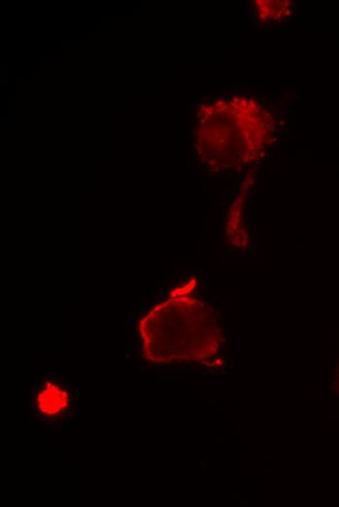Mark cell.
<instances>
[{"mask_svg": "<svg viewBox=\"0 0 339 507\" xmlns=\"http://www.w3.org/2000/svg\"><path fill=\"white\" fill-rule=\"evenodd\" d=\"M251 108H252V109H254V110L256 109V106L254 105V100H252V101H251Z\"/></svg>", "mask_w": 339, "mask_h": 507, "instance_id": "obj_4", "label": "cell"}, {"mask_svg": "<svg viewBox=\"0 0 339 507\" xmlns=\"http://www.w3.org/2000/svg\"><path fill=\"white\" fill-rule=\"evenodd\" d=\"M241 104H242L244 107H247V102H246L245 100H242V101H241Z\"/></svg>", "mask_w": 339, "mask_h": 507, "instance_id": "obj_5", "label": "cell"}, {"mask_svg": "<svg viewBox=\"0 0 339 507\" xmlns=\"http://www.w3.org/2000/svg\"><path fill=\"white\" fill-rule=\"evenodd\" d=\"M36 404L41 414L56 416L68 409L70 399L65 389L53 383H47L37 395Z\"/></svg>", "mask_w": 339, "mask_h": 507, "instance_id": "obj_2", "label": "cell"}, {"mask_svg": "<svg viewBox=\"0 0 339 507\" xmlns=\"http://www.w3.org/2000/svg\"><path fill=\"white\" fill-rule=\"evenodd\" d=\"M140 331L143 356L164 363L209 359L221 344V332L208 308L184 296H171L150 310Z\"/></svg>", "mask_w": 339, "mask_h": 507, "instance_id": "obj_1", "label": "cell"}, {"mask_svg": "<svg viewBox=\"0 0 339 507\" xmlns=\"http://www.w3.org/2000/svg\"><path fill=\"white\" fill-rule=\"evenodd\" d=\"M289 14H290V11H289V10H288V9H287V10H285V15H287V16H289Z\"/></svg>", "mask_w": 339, "mask_h": 507, "instance_id": "obj_6", "label": "cell"}, {"mask_svg": "<svg viewBox=\"0 0 339 507\" xmlns=\"http://www.w3.org/2000/svg\"><path fill=\"white\" fill-rule=\"evenodd\" d=\"M234 101L238 103V102H240V99H239V98H234Z\"/></svg>", "mask_w": 339, "mask_h": 507, "instance_id": "obj_7", "label": "cell"}, {"mask_svg": "<svg viewBox=\"0 0 339 507\" xmlns=\"http://www.w3.org/2000/svg\"><path fill=\"white\" fill-rule=\"evenodd\" d=\"M336 385L337 387L339 388V366L338 368V371H337V377H336Z\"/></svg>", "mask_w": 339, "mask_h": 507, "instance_id": "obj_3", "label": "cell"}]
</instances>
